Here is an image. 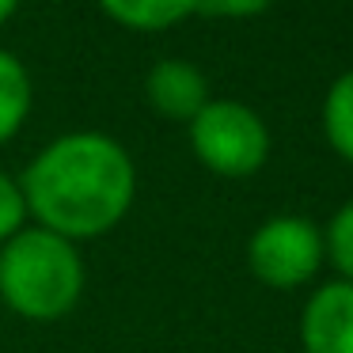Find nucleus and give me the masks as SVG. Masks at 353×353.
Returning <instances> with one entry per match:
<instances>
[{
  "instance_id": "obj_4",
  "label": "nucleus",
  "mask_w": 353,
  "mask_h": 353,
  "mask_svg": "<svg viewBox=\"0 0 353 353\" xmlns=\"http://www.w3.org/2000/svg\"><path fill=\"white\" fill-rule=\"evenodd\" d=\"M323 262H327L323 228L296 213L270 216L247 239V266L266 289H300L319 274Z\"/></svg>"
},
{
  "instance_id": "obj_8",
  "label": "nucleus",
  "mask_w": 353,
  "mask_h": 353,
  "mask_svg": "<svg viewBox=\"0 0 353 353\" xmlns=\"http://www.w3.org/2000/svg\"><path fill=\"white\" fill-rule=\"evenodd\" d=\"M27 114H31V77L19 57L0 50V145L16 137Z\"/></svg>"
},
{
  "instance_id": "obj_2",
  "label": "nucleus",
  "mask_w": 353,
  "mask_h": 353,
  "mask_svg": "<svg viewBox=\"0 0 353 353\" xmlns=\"http://www.w3.org/2000/svg\"><path fill=\"white\" fill-rule=\"evenodd\" d=\"M84 262L77 243L46 228H23L0 243V300L31 323H54L77 307Z\"/></svg>"
},
{
  "instance_id": "obj_1",
  "label": "nucleus",
  "mask_w": 353,
  "mask_h": 353,
  "mask_svg": "<svg viewBox=\"0 0 353 353\" xmlns=\"http://www.w3.org/2000/svg\"><path fill=\"white\" fill-rule=\"evenodd\" d=\"M19 190L39 228L77 243L122 224L137 194V168L114 137L80 130L50 141L27 163Z\"/></svg>"
},
{
  "instance_id": "obj_3",
  "label": "nucleus",
  "mask_w": 353,
  "mask_h": 353,
  "mask_svg": "<svg viewBox=\"0 0 353 353\" xmlns=\"http://www.w3.org/2000/svg\"><path fill=\"white\" fill-rule=\"evenodd\" d=\"M190 148L213 175L247 179L266 163L270 130L239 99H209L190 122Z\"/></svg>"
},
{
  "instance_id": "obj_11",
  "label": "nucleus",
  "mask_w": 353,
  "mask_h": 353,
  "mask_svg": "<svg viewBox=\"0 0 353 353\" xmlns=\"http://www.w3.org/2000/svg\"><path fill=\"white\" fill-rule=\"evenodd\" d=\"M27 216L31 213H27V198L19 190V183L0 171V243H8L16 232H23Z\"/></svg>"
},
{
  "instance_id": "obj_7",
  "label": "nucleus",
  "mask_w": 353,
  "mask_h": 353,
  "mask_svg": "<svg viewBox=\"0 0 353 353\" xmlns=\"http://www.w3.org/2000/svg\"><path fill=\"white\" fill-rule=\"evenodd\" d=\"M99 8L130 31H168L198 12V0H99Z\"/></svg>"
},
{
  "instance_id": "obj_6",
  "label": "nucleus",
  "mask_w": 353,
  "mask_h": 353,
  "mask_svg": "<svg viewBox=\"0 0 353 353\" xmlns=\"http://www.w3.org/2000/svg\"><path fill=\"white\" fill-rule=\"evenodd\" d=\"M145 95L156 114L175 118V122H194V114L209 103V80L194 61L163 57L148 69Z\"/></svg>"
},
{
  "instance_id": "obj_12",
  "label": "nucleus",
  "mask_w": 353,
  "mask_h": 353,
  "mask_svg": "<svg viewBox=\"0 0 353 353\" xmlns=\"http://www.w3.org/2000/svg\"><path fill=\"white\" fill-rule=\"evenodd\" d=\"M274 0H198V12L205 16H224V19H251L262 16Z\"/></svg>"
},
{
  "instance_id": "obj_9",
  "label": "nucleus",
  "mask_w": 353,
  "mask_h": 353,
  "mask_svg": "<svg viewBox=\"0 0 353 353\" xmlns=\"http://www.w3.org/2000/svg\"><path fill=\"white\" fill-rule=\"evenodd\" d=\"M323 137H327V145L345 163H353V69H345L327 88V99H323Z\"/></svg>"
},
{
  "instance_id": "obj_10",
  "label": "nucleus",
  "mask_w": 353,
  "mask_h": 353,
  "mask_svg": "<svg viewBox=\"0 0 353 353\" xmlns=\"http://www.w3.org/2000/svg\"><path fill=\"white\" fill-rule=\"evenodd\" d=\"M323 247H327V259L338 270V277L353 281V201H345L330 216V224L323 228Z\"/></svg>"
},
{
  "instance_id": "obj_5",
  "label": "nucleus",
  "mask_w": 353,
  "mask_h": 353,
  "mask_svg": "<svg viewBox=\"0 0 353 353\" xmlns=\"http://www.w3.org/2000/svg\"><path fill=\"white\" fill-rule=\"evenodd\" d=\"M300 350L304 353H353V281L319 285L300 315Z\"/></svg>"
},
{
  "instance_id": "obj_13",
  "label": "nucleus",
  "mask_w": 353,
  "mask_h": 353,
  "mask_svg": "<svg viewBox=\"0 0 353 353\" xmlns=\"http://www.w3.org/2000/svg\"><path fill=\"white\" fill-rule=\"evenodd\" d=\"M16 4H19V0H0V23H8V19H12Z\"/></svg>"
}]
</instances>
